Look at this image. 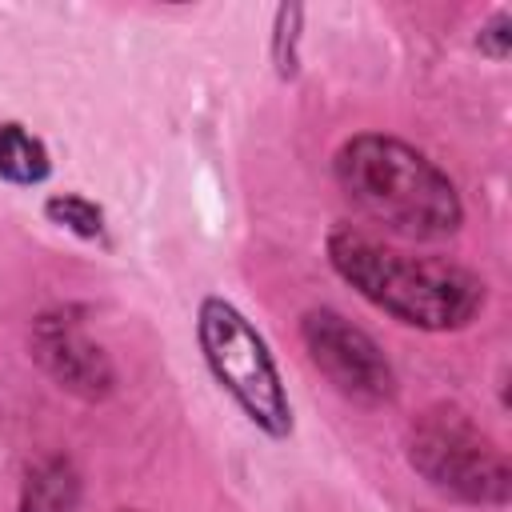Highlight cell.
Segmentation results:
<instances>
[{
    "mask_svg": "<svg viewBox=\"0 0 512 512\" xmlns=\"http://www.w3.org/2000/svg\"><path fill=\"white\" fill-rule=\"evenodd\" d=\"M324 248L344 284L408 328L456 332L484 308V280L464 264L400 252L356 224H336Z\"/></svg>",
    "mask_w": 512,
    "mask_h": 512,
    "instance_id": "obj_1",
    "label": "cell"
},
{
    "mask_svg": "<svg viewBox=\"0 0 512 512\" xmlns=\"http://www.w3.org/2000/svg\"><path fill=\"white\" fill-rule=\"evenodd\" d=\"M332 176L360 216L404 240H448L464 224L448 172L396 136L360 132L344 140L332 156Z\"/></svg>",
    "mask_w": 512,
    "mask_h": 512,
    "instance_id": "obj_2",
    "label": "cell"
},
{
    "mask_svg": "<svg viewBox=\"0 0 512 512\" xmlns=\"http://www.w3.org/2000/svg\"><path fill=\"white\" fill-rule=\"evenodd\" d=\"M196 336H200V352L212 376L244 408V416L268 436H288L292 404L280 384L276 360L264 336L252 328V320L224 296H204L196 312Z\"/></svg>",
    "mask_w": 512,
    "mask_h": 512,
    "instance_id": "obj_3",
    "label": "cell"
},
{
    "mask_svg": "<svg viewBox=\"0 0 512 512\" xmlns=\"http://www.w3.org/2000/svg\"><path fill=\"white\" fill-rule=\"evenodd\" d=\"M408 464L444 496L464 504H504L508 500V460L488 432L472 424L468 412L452 404H432L408 424Z\"/></svg>",
    "mask_w": 512,
    "mask_h": 512,
    "instance_id": "obj_4",
    "label": "cell"
},
{
    "mask_svg": "<svg viewBox=\"0 0 512 512\" xmlns=\"http://www.w3.org/2000/svg\"><path fill=\"white\" fill-rule=\"evenodd\" d=\"M300 340L312 368L356 404H388L396 396V372L380 344L344 320L336 308H312L300 320Z\"/></svg>",
    "mask_w": 512,
    "mask_h": 512,
    "instance_id": "obj_5",
    "label": "cell"
},
{
    "mask_svg": "<svg viewBox=\"0 0 512 512\" xmlns=\"http://www.w3.org/2000/svg\"><path fill=\"white\" fill-rule=\"evenodd\" d=\"M32 344H36V360L48 368V376L60 388H68V392H76L84 400H100V396L112 392L116 372H112L104 348L92 344L84 336V328L68 312L40 316Z\"/></svg>",
    "mask_w": 512,
    "mask_h": 512,
    "instance_id": "obj_6",
    "label": "cell"
},
{
    "mask_svg": "<svg viewBox=\"0 0 512 512\" xmlns=\"http://www.w3.org/2000/svg\"><path fill=\"white\" fill-rule=\"evenodd\" d=\"M76 500H80V480L72 464L52 456L28 472L20 492V512H76Z\"/></svg>",
    "mask_w": 512,
    "mask_h": 512,
    "instance_id": "obj_7",
    "label": "cell"
},
{
    "mask_svg": "<svg viewBox=\"0 0 512 512\" xmlns=\"http://www.w3.org/2000/svg\"><path fill=\"white\" fill-rule=\"evenodd\" d=\"M48 172H52L48 148L24 124L4 120L0 124V180L20 184V188H32V184L48 180Z\"/></svg>",
    "mask_w": 512,
    "mask_h": 512,
    "instance_id": "obj_8",
    "label": "cell"
},
{
    "mask_svg": "<svg viewBox=\"0 0 512 512\" xmlns=\"http://www.w3.org/2000/svg\"><path fill=\"white\" fill-rule=\"evenodd\" d=\"M44 216H48L52 224H60V228L84 236V240H96V236L104 232V212H100L92 200L76 196V192L48 196V200H44Z\"/></svg>",
    "mask_w": 512,
    "mask_h": 512,
    "instance_id": "obj_9",
    "label": "cell"
},
{
    "mask_svg": "<svg viewBox=\"0 0 512 512\" xmlns=\"http://www.w3.org/2000/svg\"><path fill=\"white\" fill-rule=\"evenodd\" d=\"M508 32H512V16L500 8V12H492V20L480 28V36H476V44H480V52L484 56H492V60H504L508 56Z\"/></svg>",
    "mask_w": 512,
    "mask_h": 512,
    "instance_id": "obj_10",
    "label": "cell"
}]
</instances>
